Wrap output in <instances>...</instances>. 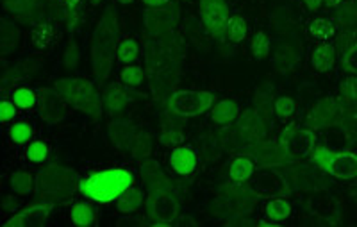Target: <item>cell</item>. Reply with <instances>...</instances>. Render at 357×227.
<instances>
[{"instance_id": "obj_8", "label": "cell", "mask_w": 357, "mask_h": 227, "mask_svg": "<svg viewBox=\"0 0 357 227\" xmlns=\"http://www.w3.org/2000/svg\"><path fill=\"white\" fill-rule=\"evenodd\" d=\"M38 94H40L38 110H40V117L43 118L45 122H63L65 118H68L75 111V105L65 95L59 94L56 88H40Z\"/></svg>"}, {"instance_id": "obj_25", "label": "cell", "mask_w": 357, "mask_h": 227, "mask_svg": "<svg viewBox=\"0 0 357 227\" xmlns=\"http://www.w3.org/2000/svg\"><path fill=\"white\" fill-rule=\"evenodd\" d=\"M8 136L13 145H29L33 142L34 126L29 120L15 122L13 126L8 127Z\"/></svg>"}, {"instance_id": "obj_10", "label": "cell", "mask_w": 357, "mask_h": 227, "mask_svg": "<svg viewBox=\"0 0 357 227\" xmlns=\"http://www.w3.org/2000/svg\"><path fill=\"white\" fill-rule=\"evenodd\" d=\"M343 124V104L334 97H324L312 105L307 115L305 126L311 129H327Z\"/></svg>"}, {"instance_id": "obj_26", "label": "cell", "mask_w": 357, "mask_h": 227, "mask_svg": "<svg viewBox=\"0 0 357 227\" xmlns=\"http://www.w3.org/2000/svg\"><path fill=\"white\" fill-rule=\"evenodd\" d=\"M20 38H22V33L17 25L11 24V22H8V20L2 22L0 43H2V54H4V56L15 52V49H17L18 43H20Z\"/></svg>"}, {"instance_id": "obj_11", "label": "cell", "mask_w": 357, "mask_h": 227, "mask_svg": "<svg viewBox=\"0 0 357 227\" xmlns=\"http://www.w3.org/2000/svg\"><path fill=\"white\" fill-rule=\"evenodd\" d=\"M200 18L213 36L225 33V25L231 18L227 0H200Z\"/></svg>"}, {"instance_id": "obj_18", "label": "cell", "mask_w": 357, "mask_h": 227, "mask_svg": "<svg viewBox=\"0 0 357 227\" xmlns=\"http://www.w3.org/2000/svg\"><path fill=\"white\" fill-rule=\"evenodd\" d=\"M145 200H146V195L145 191H143V188L132 184V186L127 188V190L118 197L114 204H116V210L120 211V213L129 215V213H136V211L142 210Z\"/></svg>"}, {"instance_id": "obj_38", "label": "cell", "mask_w": 357, "mask_h": 227, "mask_svg": "<svg viewBox=\"0 0 357 227\" xmlns=\"http://www.w3.org/2000/svg\"><path fill=\"white\" fill-rule=\"evenodd\" d=\"M159 142H161L162 145H167V147L183 145V143H184V134L181 133V131H177V129L165 131V133L161 134V138H159Z\"/></svg>"}, {"instance_id": "obj_36", "label": "cell", "mask_w": 357, "mask_h": 227, "mask_svg": "<svg viewBox=\"0 0 357 227\" xmlns=\"http://www.w3.org/2000/svg\"><path fill=\"white\" fill-rule=\"evenodd\" d=\"M17 117H18L17 104H15L13 101H9V98H6V101L2 102V105H0V120H2V124L8 126V124L15 122V118Z\"/></svg>"}, {"instance_id": "obj_5", "label": "cell", "mask_w": 357, "mask_h": 227, "mask_svg": "<svg viewBox=\"0 0 357 227\" xmlns=\"http://www.w3.org/2000/svg\"><path fill=\"white\" fill-rule=\"evenodd\" d=\"M309 161L318 170L334 179H357V152L354 150H331L327 147L317 145L309 156Z\"/></svg>"}, {"instance_id": "obj_45", "label": "cell", "mask_w": 357, "mask_h": 227, "mask_svg": "<svg viewBox=\"0 0 357 227\" xmlns=\"http://www.w3.org/2000/svg\"><path fill=\"white\" fill-rule=\"evenodd\" d=\"M100 2H102V0H89V4H91V6H98Z\"/></svg>"}, {"instance_id": "obj_24", "label": "cell", "mask_w": 357, "mask_h": 227, "mask_svg": "<svg viewBox=\"0 0 357 227\" xmlns=\"http://www.w3.org/2000/svg\"><path fill=\"white\" fill-rule=\"evenodd\" d=\"M52 149L47 140H33L25 147V159L33 165H45L50 159Z\"/></svg>"}, {"instance_id": "obj_40", "label": "cell", "mask_w": 357, "mask_h": 227, "mask_svg": "<svg viewBox=\"0 0 357 227\" xmlns=\"http://www.w3.org/2000/svg\"><path fill=\"white\" fill-rule=\"evenodd\" d=\"M142 2L149 8H162V6L170 4L172 0H142Z\"/></svg>"}, {"instance_id": "obj_34", "label": "cell", "mask_w": 357, "mask_h": 227, "mask_svg": "<svg viewBox=\"0 0 357 227\" xmlns=\"http://www.w3.org/2000/svg\"><path fill=\"white\" fill-rule=\"evenodd\" d=\"M31 40L36 49H47L54 40V29L50 25H38L33 31Z\"/></svg>"}, {"instance_id": "obj_20", "label": "cell", "mask_w": 357, "mask_h": 227, "mask_svg": "<svg viewBox=\"0 0 357 227\" xmlns=\"http://www.w3.org/2000/svg\"><path fill=\"white\" fill-rule=\"evenodd\" d=\"M337 24L333 18H312L307 25V36L317 41H329L336 36Z\"/></svg>"}, {"instance_id": "obj_41", "label": "cell", "mask_w": 357, "mask_h": 227, "mask_svg": "<svg viewBox=\"0 0 357 227\" xmlns=\"http://www.w3.org/2000/svg\"><path fill=\"white\" fill-rule=\"evenodd\" d=\"M302 2H304V4L307 6L311 11H312V9H318L321 4H324V0H302Z\"/></svg>"}, {"instance_id": "obj_6", "label": "cell", "mask_w": 357, "mask_h": 227, "mask_svg": "<svg viewBox=\"0 0 357 227\" xmlns=\"http://www.w3.org/2000/svg\"><path fill=\"white\" fill-rule=\"evenodd\" d=\"M216 97L206 89H177L170 95L168 110L181 118H195L211 111Z\"/></svg>"}, {"instance_id": "obj_33", "label": "cell", "mask_w": 357, "mask_h": 227, "mask_svg": "<svg viewBox=\"0 0 357 227\" xmlns=\"http://www.w3.org/2000/svg\"><path fill=\"white\" fill-rule=\"evenodd\" d=\"M273 111H275V117L279 118L280 122H288L289 118L295 115L296 102L291 97H288V95H280L273 102Z\"/></svg>"}, {"instance_id": "obj_22", "label": "cell", "mask_w": 357, "mask_h": 227, "mask_svg": "<svg viewBox=\"0 0 357 227\" xmlns=\"http://www.w3.org/2000/svg\"><path fill=\"white\" fill-rule=\"evenodd\" d=\"M9 186H11L13 193L27 197L36 190V175L29 170H15L9 175Z\"/></svg>"}, {"instance_id": "obj_39", "label": "cell", "mask_w": 357, "mask_h": 227, "mask_svg": "<svg viewBox=\"0 0 357 227\" xmlns=\"http://www.w3.org/2000/svg\"><path fill=\"white\" fill-rule=\"evenodd\" d=\"M341 91L345 95L347 102H357V75H350V78L341 85Z\"/></svg>"}, {"instance_id": "obj_17", "label": "cell", "mask_w": 357, "mask_h": 227, "mask_svg": "<svg viewBox=\"0 0 357 227\" xmlns=\"http://www.w3.org/2000/svg\"><path fill=\"white\" fill-rule=\"evenodd\" d=\"M336 63V47L329 41H324L311 52V65L314 72L327 73L334 68Z\"/></svg>"}, {"instance_id": "obj_29", "label": "cell", "mask_w": 357, "mask_h": 227, "mask_svg": "<svg viewBox=\"0 0 357 227\" xmlns=\"http://www.w3.org/2000/svg\"><path fill=\"white\" fill-rule=\"evenodd\" d=\"M11 101L17 104L18 110H34V108H38V102H40V94H38V89L20 86V88L13 91Z\"/></svg>"}, {"instance_id": "obj_46", "label": "cell", "mask_w": 357, "mask_h": 227, "mask_svg": "<svg viewBox=\"0 0 357 227\" xmlns=\"http://www.w3.org/2000/svg\"><path fill=\"white\" fill-rule=\"evenodd\" d=\"M183 2H188V0H183Z\"/></svg>"}, {"instance_id": "obj_23", "label": "cell", "mask_w": 357, "mask_h": 227, "mask_svg": "<svg viewBox=\"0 0 357 227\" xmlns=\"http://www.w3.org/2000/svg\"><path fill=\"white\" fill-rule=\"evenodd\" d=\"M293 213V207L286 197H273L264 204V215L272 222H282V220L289 219Z\"/></svg>"}, {"instance_id": "obj_16", "label": "cell", "mask_w": 357, "mask_h": 227, "mask_svg": "<svg viewBox=\"0 0 357 227\" xmlns=\"http://www.w3.org/2000/svg\"><path fill=\"white\" fill-rule=\"evenodd\" d=\"M256 166L257 163L252 156H236L229 163V177H231V181H234L238 184L248 183L252 175L256 174Z\"/></svg>"}, {"instance_id": "obj_37", "label": "cell", "mask_w": 357, "mask_h": 227, "mask_svg": "<svg viewBox=\"0 0 357 227\" xmlns=\"http://www.w3.org/2000/svg\"><path fill=\"white\" fill-rule=\"evenodd\" d=\"M343 68L350 73V75H357V41L343 54Z\"/></svg>"}, {"instance_id": "obj_19", "label": "cell", "mask_w": 357, "mask_h": 227, "mask_svg": "<svg viewBox=\"0 0 357 227\" xmlns=\"http://www.w3.org/2000/svg\"><path fill=\"white\" fill-rule=\"evenodd\" d=\"M240 110H238V104L234 101H229V98H223V101L215 102V105L211 108V113H209V118L211 122L216 124V126L223 127L229 126L236 120Z\"/></svg>"}, {"instance_id": "obj_30", "label": "cell", "mask_w": 357, "mask_h": 227, "mask_svg": "<svg viewBox=\"0 0 357 227\" xmlns=\"http://www.w3.org/2000/svg\"><path fill=\"white\" fill-rule=\"evenodd\" d=\"M248 34V24L243 17L240 15H234V17L229 18L227 25H225V36L232 43H241V41L247 38Z\"/></svg>"}, {"instance_id": "obj_43", "label": "cell", "mask_w": 357, "mask_h": 227, "mask_svg": "<svg viewBox=\"0 0 357 227\" xmlns=\"http://www.w3.org/2000/svg\"><path fill=\"white\" fill-rule=\"evenodd\" d=\"M345 2V0H324V4L327 6V8H337V6H341Z\"/></svg>"}, {"instance_id": "obj_12", "label": "cell", "mask_w": 357, "mask_h": 227, "mask_svg": "<svg viewBox=\"0 0 357 227\" xmlns=\"http://www.w3.org/2000/svg\"><path fill=\"white\" fill-rule=\"evenodd\" d=\"M56 206L49 200H41V203L31 204L24 207L22 211L15 213L9 220H6L4 227H40L47 224L50 217V211Z\"/></svg>"}, {"instance_id": "obj_42", "label": "cell", "mask_w": 357, "mask_h": 227, "mask_svg": "<svg viewBox=\"0 0 357 227\" xmlns=\"http://www.w3.org/2000/svg\"><path fill=\"white\" fill-rule=\"evenodd\" d=\"M61 2L68 9H75V8H79V6H81L82 2H84V0H61Z\"/></svg>"}, {"instance_id": "obj_4", "label": "cell", "mask_w": 357, "mask_h": 227, "mask_svg": "<svg viewBox=\"0 0 357 227\" xmlns=\"http://www.w3.org/2000/svg\"><path fill=\"white\" fill-rule=\"evenodd\" d=\"M59 94L65 95L75 110L82 111L91 118H100L104 113V98L97 91L95 85L84 78H65L54 85Z\"/></svg>"}, {"instance_id": "obj_14", "label": "cell", "mask_w": 357, "mask_h": 227, "mask_svg": "<svg viewBox=\"0 0 357 227\" xmlns=\"http://www.w3.org/2000/svg\"><path fill=\"white\" fill-rule=\"evenodd\" d=\"M174 25V13L170 9L162 8H151L146 11L145 17V27L152 36H161V34L168 33Z\"/></svg>"}, {"instance_id": "obj_44", "label": "cell", "mask_w": 357, "mask_h": 227, "mask_svg": "<svg viewBox=\"0 0 357 227\" xmlns=\"http://www.w3.org/2000/svg\"><path fill=\"white\" fill-rule=\"evenodd\" d=\"M118 4H122V6H129V4H134L136 0H116Z\"/></svg>"}, {"instance_id": "obj_15", "label": "cell", "mask_w": 357, "mask_h": 227, "mask_svg": "<svg viewBox=\"0 0 357 227\" xmlns=\"http://www.w3.org/2000/svg\"><path fill=\"white\" fill-rule=\"evenodd\" d=\"M113 145L120 150H129L136 140V129L129 120H113L107 127Z\"/></svg>"}, {"instance_id": "obj_32", "label": "cell", "mask_w": 357, "mask_h": 227, "mask_svg": "<svg viewBox=\"0 0 357 227\" xmlns=\"http://www.w3.org/2000/svg\"><path fill=\"white\" fill-rule=\"evenodd\" d=\"M270 47H272V41H270L268 34L263 33V31H257V33L252 36L250 50L254 59H257V61L266 59L268 54H270Z\"/></svg>"}, {"instance_id": "obj_35", "label": "cell", "mask_w": 357, "mask_h": 227, "mask_svg": "<svg viewBox=\"0 0 357 227\" xmlns=\"http://www.w3.org/2000/svg\"><path fill=\"white\" fill-rule=\"evenodd\" d=\"M2 4H4L6 11L15 13V15H25L38 4V0H2Z\"/></svg>"}, {"instance_id": "obj_3", "label": "cell", "mask_w": 357, "mask_h": 227, "mask_svg": "<svg viewBox=\"0 0 357 227\" xmlns=\"http://www.w3.org/2000/svg\"><path fill=\"white\" fill-rule=\"evenodd\" d=\"M81 179L72 168L61 165H47L36 174V195L49 203H63L79 191Z\"/></svg>"}, {"instance_id": "obj_13", "label": "cell", "mask_w": 357, "mask_h": 227, "mask_svg": "<svg viewBox=\"0 0 357 227\" xmlns=\"http://www.w3.org/2000/svg\"><path fill=\"white\" fill-rule=\"evenodd\" d=\"M168 163H170L172 170L175 172L177 175H186L195 174L197 166H199V154H197V150L193 149L191 145H177L172 149L170 156H168Z\"/></svg>"}, {"instance_id": "obj_2", "label": "cell", "mask_w": 357, "mask_h": 227, "mask_svg": "<svg viewBox=\"0 0 357 227\" xmlns=\"http://www.w3.org/2000/svg\"><path fill=\"white\" fill-rule=\"evenodd\" d=\"M118 49V22L113 9H106L91 38V66L98 81H106L113 72Z\"/></svg>"}, {"instance_id": "obj_31", "label": "cell", "mask_w": 357, "mask_h": 227, "mask_svg": "<svg viewBox=\"0 0 357 227\" xmlns=\"http://www.w3.org/2000/svg\"><path fill=\"white\" fill-rule=\"evenodd\" d=\"M120 82L127 88H138L143 82V68L138 63H132V65H123V68L120 70Z\"/></svg>"}, {"instance_id": "obj_7", "label": "cell", "mask_w": 357, "mask_h": 227, "mask_svg": "<svg viewBox=\"0 0 357 227\" xmlns=\"http://www.w3.org/2000/svg\"><path fill=\"white\" fill-rule=\"evenodd\" d=\"M317 133L311 127L291 126L280 134L279 140V150L289 161L309 159V156L312 154V150L317 149Z\"/></svg>"}, {"instance_id": "obj_9", "label": "cell", "mask_w": 357, "mask_h": 227, "mask_svg": "<svg viewBox=\"0 0 357 227\" xmlns=\"http://www.w3.org/2000/svg\"><path fill=\"white\" fill-rule=\"evenodd\" d=\"M248 190L263 199H273V197H288L289 184L284 174H280L275 168H266V170L254 174L248 181Z\"/></svg>"}, {"instance_id": "obj_27", "label": "cell", "mask_w": 357, "mask_h": 227, "mask_svg": "<svg viewBox=\"0 0 357 227\" xmlns=\"http://www.w3.org/2000/svg\"><path fill=\"white\" fill-rule=\"evenodd\" d=\"M130 104V97L127 91L122 88H109L106 95H104V110L107 113H120Z\"/></svg>"}, {"instance_id": "obj_21", "label": "cell", "mask_w": 357, "mask_h": 227, "mask_svg": "<svg viewBox=\"0 0 357 227\" xmlns=\"http://www.w3.org/2000/svg\"><path fill=\"white\" fill-rule=\"evenodd\" d=\"M95 204L93 200L73 204V206L70 207V220H72L73 226L86 227L97 224V207H95Z\"/></svg>"}, {"instance_id": "obj_28", "label": "cell", "mask_w": 357, "mask_h": 227, "mask_svg": "<svg viewBox=\"0 0 357 227\" xmlns=\"http://www.w3.org/2000/svg\"><path fill=\"white\" fill-rule=\"evenodd\" d=\"M139 59V45L138 41L132 38H126V40L118 41L116 49V61L122 65H132Z\"/></svg>"}, {"instance_id": "obj_1", "label": "cell", "mask_w": 357, "mask_h": 227, "mask_svg": "<svg viewBox=\"0 0 357 227\" xmlns=\"http://www.w3.org/2000/svg\"><path fill=\"white\" fill-rule=\"evenodd\" d=\"M132 184H136V174L130 168H104L82 177L79 193L97 204H111Z\"/></svg>"}]
</instances>
